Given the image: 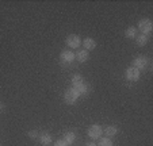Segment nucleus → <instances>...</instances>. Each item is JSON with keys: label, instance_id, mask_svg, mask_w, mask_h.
Masks as SVG:
<instances>
[{"label": "nucleus", "instance_id": "1", "mask_svg": "<svg viewBox=\"0 0 153 146\" xmlns=\"http://www.w3.org/2000/svg\"><path fill=\"white\" fill-rule=\"evenodd\" d=\"M79 97H80V93L77 92V89L76 88H69L65 91V93H64V99H65V103L67 104H75V102L77 100Z\"/></svg>", "mask_w": 153, "mask_h": 146}, {"label": "nucleus", "instance_id": "2", "mask_svg": "<svg viewBox=\"0 0 153 146\" xmlns=\"http://www.w3.org/2000/svg\"><path fill=\"white\" fill-rule=\"evenodd\" d=\"M138 29H140V31H141V34L149 35L150 33H152V29H153L152 20L148 19V18H144V19H141L138 22Z\"/></svg>", "mask_w": 153, "mask_h": 146}, {"label": "nucleus", "instance_id": "3", "mask_svg": "<svg viewBox=\"0 0 153 146\" xmlns=\"http://www.w3.org/2000/svg\"><path fill=\"white\" fill-rule=\"evenodd\" d=\"M88 137L92 138V139H99L100 135L103 134V129L100 127V125H92V126L88 127Z\"/></svg>", "mask_w": 153, "mask_h": 146}, {"label": "nucleus", "instance_id": "4", "mask_svg": "<svg viewBox=\"0 0 153 146\" xmlns=\"http://www.w3.org/2000/svg\"><path fill=\"white\" fill-rule=\"evenodd\" d=\"M140 76H141L140 70L136 69L134 66H130V68H127L126 70H125V77L129 81H137L140 79Z\"/></svg>", "mask_w": 153, "mask_h": 146}, {"label": "nucleus", "instance_id": "5", "mask_svg": "<svg viewBox=\"0 0 153 146\" xmlns=\"http://www.w3.org/2000/svg\"><path fill=\"white\" fill-rule=\"evenodd\" d=\"M65 42H67V46L69 49H77L79 46L81 45V39L79 35L76 34H71L67 37V39H65Z\"/></svg>", "mask_w": 153, "mask_h": 146}, {"label": "nucleus", "instance_id": "6", "mask_svg": "<svg viewBox=\"0 0 153 146\" xmlns=\"http://www.w3.org/2000/svg\"><path fill=\"white\" fill-rule=\"evenodd\" d=\"M148 62H149L148 57H145V56H138V57L133 61V66L136 69H138V70H142V69H145L148 66Z\"/></svg>", "mask_w": 153, "mask_h": 146}, {"label": "nucleus", "instance_id": "7", "mask_svg": "<svg viewBox=\"0 0 153 146\" xmlns=\"http://www.w3.org/2000/svg\"><path fill=\"white\" fill-rule=\"evenodd\" d=\"M60 58L62 62H67V64H71L75 61V53L72 52V50H64V52H61L60 54Z\"/></svg>", "mask_w": 153, "mask_h": 146}, {"label": "nucleus", "instance_id": "8", "mask_svg": "<svg viewBox=\"0 0 153 146\" xmlns=\"http://www.w3.org/2000/svg\"><path fill=\"white\" fill-rule=\"evenodd\" d=\"M88 57H90V54H88L85 49H80V50H77L75 53V60H77L79 62H85L88 60Z\"/></svg>", "mask_w": 153, "mask_h": 146}, {"label": "nucleus", "instance_id": "9", "mask_svg": "<svg viewBox=\"0 0 153 146\" xmlns=\"http://www.w3.org/2000/svg\"><path fill=\"white\" fill-rule=\"evenodd\" d=\"M83 46H84V49H85L87 52L94 50V49L96 47V41L94 39V38H85V39L83 41Z\"/></svg>", "mask_w": 153, "mask_h": 146}, {"label": "nucleus", "instance_id": "10", "mask_svg": "<svg viewBox=\"0 0 153 146\" xmlns=\"http://www.w3.org/2000/svg\"><path fill=\"white\" fill-rule=\"evenodd\" d=\"M103 133H104V135H107V138H113L118 134V129H117V126L110 125V126H107L106 129L103 130Z\"/></svg>", "mask_w": 153, "mask_h": 146}, {"label": "nucleus", "instance_id": "11", "mask_svg": "<svg viewBox=\"0 0 153 146\" xmlns=\"http://www.w3.org/2000/svg\"><path fill=\"white\" fill-rule=\"evenodd\" d=\"M39 142H41V145H43V146H49L50 143H52V135H50L49 133H42V134H39Z\"/></svg>", "mask_w": 153, "mask_h": 146}, {"label": "nucleus", "instance_id": "12", "mask_svg": "<svg viewBox=\"0 0 153 146\" xmlns=\"http://www.w3.org/2000/svg\"><path fill=\"white\" fill-rule=\"evenodd\" d=\"M72 87L73 88H77L79 85H81V84H84V77L81 75H73L72 76Z\"/></svg>", "mask_w": 153, "mask_h": 146}, {"label": "nucleus", "instance_id": "13", "mask_svg": "<svg viewBox=\"0 0 153 146\" xmlns=\"http://www.w3.org/2000/svg\"><path fill=\"white\" fill-rule=\"evenodd\" d=\"M125 35H126V38H130V39H136L137 37V29L133 26H130L126 29V31H125Z\"/></svg>", "mask_w": 153, "mask_h": 146}, {"label": "nucleus", "instance_id": "14", "mask_svg": "<svg viewBox=\"0 0 153 146\" xmlns=\"http://www.w3.org/2000/svg\"><path fill=\"white\" fill-rule=\"evenodd\" d=\"M62 139L65 141L68 145H72V143L75 142V139H76V135H75V133L68 131V133H65V134H64V138H62Z\"/></svg>", "mask_w": 153, "mask_h": 146}, {"label": "nucleus", "instance_id": "15", "mask_svg": "<svg viewBox=\"0 0 153 146\" xmlns=\"http://www.w3.org/2000/svg\"><path fill=\"white\" fill-rule=\"evenodd\" d=\"M136 42L138 46H145L148 43V35H144V34H140L136 37Z\"/></svg>", "mask_w": 153, "mask_h": 146}, {"label": "nucleus", "instance_id": "16", "mask_svg": "<svg viewBox=\"0 0 153 146\" xmlns=\"http://www.w3.org/2000/svg\"><path fill=\"white\" fill-rule=\"evenodd\" d=\"M96 146H113V141H111V138H100L99 139V143Z\"/></svg>", "mask_w": 153, "mask_h": 146}, {"label": "nucleus", "instance_id": "17", "mask_svg": "<svg viewBox=\"0 0 153 146\" xmlns=\"http://www.w3.org/2000/svg\"><path fill=\"white\" fill-rule=\"evenodd\" d=\"M76 89H77V92L80 93V96H81V95H88V92H90V87L85 85V84H81V85H79Z\"/></svg>", "mask_w": 153, "mask_h": 146}, {"label": "nucleus", "instance_id": "18", "mask_svg": "<svg viewBox=\"0 0 153 146\" xmlns=\"http://www.w3.org/2000/svg\"><path fill=\"white\" fill-rule=\"evenodd\" d=\"M54 146H69V145H68L64 139H57L56 141V143H54Z\"/></svg>", "mask_w": 153, "mask_h": 146}, {"label": "nucleus", "instance_id": "19", "mask_svg": "<svg viewBox=\"0 0 153 146\" xmlns=\"http://www.w3.org/2000/svg\"><path fill=\"white\" fill-rule=\"evenodd\" d=\"M29 137L30 138H34V139H35V138L39 137V135H38V133L35 131V130H31V131H29Z\"/></svg>", "mask_w": 153, "mask_h": 146}, {"label": "nucleus", "instance_id": "20", "mask_svg": "<svg viewBox=\"0 0 153 146\" xmlns=\"http://www.w3.org/2000/svg\"><path fill=\"white\" fill-rule=\"evenodd\" d=\"M85 146H96V143H94V142H90V143H87Z\"/></svg>", "mask_w": 153, "mask_h": 146}, {"label": "nucleus", "instance_id": "21", "mask_svg": "<svg viewBox=\"0 0 153 146\" xmlns=\"http://www.w3.org/2000/svg\"><path fill=\"white\" fill-rule=\"evenodd\" d=\"M3 110V103H0V111Z\"/></svg>", "mask_w": 153, "mask_h": 146}]
</instances>
